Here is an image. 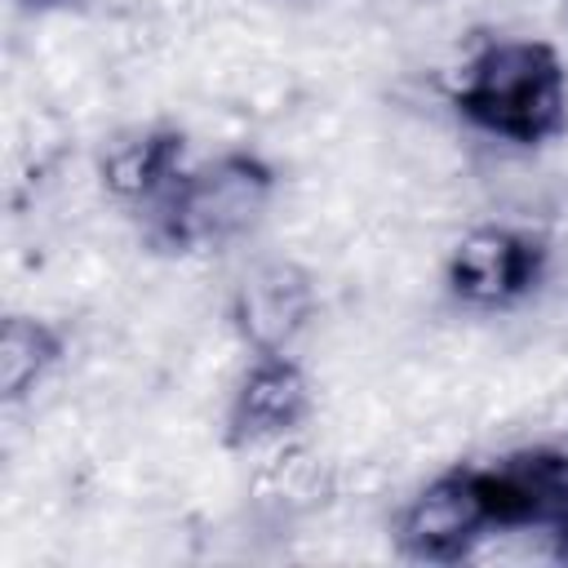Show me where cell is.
<instances>
[{"mask_svg": "<svg viewBox=\"0 0 568 568\" xmlns=\"http://www.w3.org/2000/svg\"><path fill=\"white\" fill-rule=\"evenodd\" d=\"M568 457L519 453L484 470H453L430 484L408 519L404 546L417 559H462L493 528H564Z\"/></svg>", "mask_w": 568, "mask_h": 568, "instance_id": "6da1fadb", "label": "cell"}, {"mask_svg": "<svg viewBox=\"0 0 568 568\" xmlns=\"http://www.w3.org/2000/svg\"><path fill=\"white\" fill-rule=\"evenodd\" d=\"M453 102L484 133L537 146L564 129V62L541 40H493L462 67Z\"/></svg>", "mask_w": 568, "mask_h": 568, "instance_id": "7a4b0ae2", "label": "cell"}, {"mask_svg": "<svg viewBox=\"0 0 568 568\" xmlns=\"http://www.w3.org/2000/svg\"><path fill=\"white\" fill-rule=\"evenodd\" d=\"M262 191H266V173L253 160H222L217 169H204V173H178L155 200L169 235L182 244H195V240H217L244 226Z\"/></svg>", "mask_w": 568, "mask_h": 568, "instance_id": "3957f363", "label": "cell"}, {"mask_svg": "<svg viewBox=\"0 0 568 568\" xmlns=\"http://www.w3.org/2000/svg\"><path fill=\"white\" fill-rule=\"evenodd\" d=\"M537 271H541V244L532 235L488 226L457 244L448 280H453L457 297L479 302V306H501V302L524 297L532 288Z\"/></svg>", "mask_w": 568, "mask_h": 568, "instance_id": "277c9868", "label": "cell"}, {"mask_svg": "<svg viewBox=\"0 0 568 568\" xmlns=\"http://www.w3.org/2000/svg\"><path fill=\"white\" fill-rule=\"evenodd\" d=\"M306 417V382L288 359H257L240 382L231 426L235 439H275Z\"/></svg>", "mask_w": 568, "mask_h": 568, "instance_id": "5b68a950", "label": "cell"}, {"mask_svg": "<svg viewBox=\"0 0 568 568\" xmlns=\"http://www.w3.org/2000/svg\"><path fill=\"white\" fill-rule=\"evenodd\" d=\"M53 359H58L53 328H44L40 320H27V315H9L4 320V333H0V386H4V399H22L27 390H36V382L49 373Z\"/></svg>", "mask_w": 568, "mask_h": 568, "instance_id": "8992f818", "label": "cell"}, {"mask_svg": "<svg viewBox=\"0 0 568 568\" xmlns=\"http://www.w3.org/2000/svg\"><path fill=\"white\" fill-rule=\"evenodd\" d=\"M178 138H146V142H129L115 160H111V182L129 195L155 200L173 178H178Z\"/></svg>", "mask_w": 568, "mask_h": 568, "instance_id": "52a82bcc", "label": "cell"}, {"mask_svg": "<svg viewBox=\"0 0 568 568\" xmlns=\"http://www.w3.org/2000/svg\"><path fill=\"white\" fill-rule=\"evenodd\" d=\"M27 4H71V0H27Z\"/></svg>", "mask_w": 568, "mask_h": 568, "instance_id": "ba28073f", "label": "cell"}]
</instances>
